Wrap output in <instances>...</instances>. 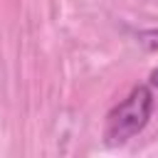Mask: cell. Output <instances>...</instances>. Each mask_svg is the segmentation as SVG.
Returning a JSON list of instances; mask_svg holds the SVG:
<instances>
[{
    "instance_id": "6da1fadb",
    "label": "cell",
    "mask_w": 158,
    "mask_h": 158,
    "mask_svg": "<svg viewBox=\"0 0 158 158\" xmlns=\"http://www.w3.org/2000/svg\"><path fill=\"white\" fill-rule=\"evenodd\" d=\"M151 111H153L151 89L148 86H133L131 94L121 104H116L111 109V114L106 116V128H104L106 143L118 146V143H126L128 138H133L148 123Z\"/></svg>"
},
{
    "instance_id": "7a4b0ae2",
    "label": "cell",
    "mask_w": 158,
    "mask_h": 158,
    "mask_svg": "<svg viewBox=\"0 0 158 158\" xmlns=\"http://www.w3.org/2000/svg\"><path fill=\"white\" fill-rule=\"evenodd\" d=\"M141 42H143L148 49H158V30H153V32H141Z\"/></svg>"
},
{
    "instance_id": "3957f363",
    "label": "cell",
    "mask_w": 158,
    "mask_h": 158,
    "mask_svg": "<svg viewBox=\"0 0 158 158\" xmlns=\"http://www.w3.org/2000/svg\"><path fill=\"white\" fill-rule=\"evenodd\" d=\"M151 84H153V86H158V69L151 74Z\"/></svg>"
}]
</instances>
